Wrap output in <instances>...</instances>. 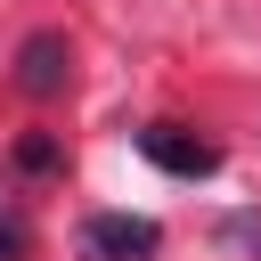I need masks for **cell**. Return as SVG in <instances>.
Wrapping results in <instances>:
<instances>
[{
  "label": "cell",
  "instance_id": "obj_4",
  "mask_svg": "<svg viewBox=\"0 0 261 261\" xmlns=\"http://www.w3.org/2000/svg\"><path fill=\"white\" fill-rule=\"evenodd\" d=\"M24 253H33V220L16 204H0V261H24Z\"/></svg>",
  "mask_w": 261,
  "mask_h": 261
},
{
  "label": "cell",
  "instance_id": "obj_5",
  "mask_svg": "<svg viewBox=\"0 0 261 261\" xmlns=\"http://www.w3.org/2000/svg\"><path fill=\"white\" fill-rule=\"evenodd\" d=\"M16 163H24V171H49V163H57V147H49V139H24V147H16Z\"/></svg>",
  "mask_w": 261,
  "mask_h": 261
},
{
  "label": "cell",
  "instance_id": "obj_2",
  "mask_svg": "<svg viewBox=\"0 0 261 261\" xmlns=\"http://www.w3.org/2000/svg\"><path fill=\"white\" fill-rule=\"evenodd\" d=\"M24 98H65V82H73V41L65 33H24V49H16V73H8Z\"/></svg>",
  "mask_w": 261,
  "mask_h": 261
},
{
  "label": "cell",
  "instance_id": "obj_1",
  "mask_svg": "<svg viewBox=\"0 0 261 261\" xmlns=\"http://www.w3.org/2000/svg\"><path fill=\"white\" fill-rule=\"evenodd\" d=\"M155 253H163V228L139 212H90L82 220V261H155Z\"/></svg>",
  "mask_w": 261,
  "mask_h": 261
},
{
  "label": "cell",
  "instance_id": "obj_3",
  "mask_svg": "<svg viewBox=\"0 0 261 261\" xmlns=\"http://www.w3.org/2000/svg\"><path fill=\"white\" fill-rule=\"evenodd\" d=\"M139 155L163 163L171 179H212V171H220V147L196 139V130H179V122H147V130H139Z\"/></svg>",
  "mask_w": 261,
  "mask_h": 261
}]
</instances>
